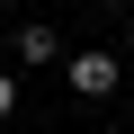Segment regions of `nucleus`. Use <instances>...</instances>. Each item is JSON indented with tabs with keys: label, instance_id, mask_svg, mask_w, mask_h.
<instances>
[{
	"label": "nucleus",
	"instance_id": "1",
	"mask_svg": "<svg viewBox=\"0 0 134 134\" xmlns=\"http://www.w3.org/2000/svg\"><path fill=\"white\" fill-rule=\"evenodd\" d=\"M63 72H72V90H81V98H116L125 63H116V54H63Z\"/></svg>",
	"mask_w": 134,
	"mask_h": 134
},
{
	"label": "nucleus",
	"instance_id": "3",
	"mask_svg": "<svg viewBox=\"0 0 134 134\" xmlns=\"http://www.w3.org/2000/svg\"><path fill=\"white\" fill-rule=\"evenodd\" d=\"M0 116H18V72H0Z\"/></svg>",
	"mask_w": 134,
	"mask_h": 134
},
{
	"label": "nucleus",
	"instance_id": "2",
	"mask_svg": "<svg viewBox=\"0 0 134 134\" xmlns=\"http://www.w3.org/2000/svg\"><path fill=\"white\" fill-rule=\"evenodd\" d=\"M9 54H18V63H27V72H45V63H63V36H54V27H45V18H27V27H18V36H9Z\"/></svg>",
	"mask_w": 134,
	"mask_h": 134
}]
</instances>
